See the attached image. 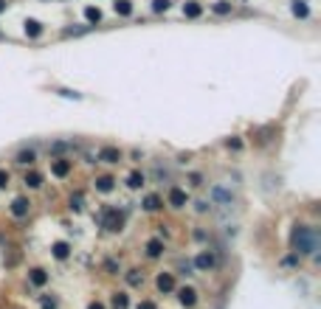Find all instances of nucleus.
<instances>
[{"label": "nucleus", "mask_w": 321, "mask_h": 309, "mask_svg": "<svg viewBox=\"0 0 321 309\" xmlns=\"http://www.w3.org/2000/svg\"><path fill=\"white\" fill-rule=\"evenodd\" d=\"M166 200H169V205L172 208H183V205H186V202H189V194H186V191H183V188H169V197H166Z\"/></svg>", "instance_id": "obj_4"}, {"label": "nucleus", "mask_w": 321, "mask_h": 309, "mask_svg": "<svg viewBox=\"0 0 321 309\" xmlns=\"http://www.w3.org/2000/svg\"><path fill=\"white\" fill-rule=\"evenodd\" d=\"M141 281H144L141 270H130V273H127V284H130V287H141Z\"/></svg>", "instance_id": "obj_22"}, {"label": "nucleus", "mask_w": 321, "mask_h": 309, "mask_svg": "<svg viewBox=\"0 0 321 309\" xmlns=\"http://www.w3.org/2000/svg\"><path fill=\"white\" fill-rule=\"evenodd\" d=\"M34 149H23V152H17V163L20 166H28V163H34Z\"/></svg>", "instance_id": "obj_17"}, {"label": "nucleus", "mask_w": 321, "mask_h": 309, "mask_svg": "<svg viewBox=\"0 0 321 309\" xmlns=\"http://www.w3.org/2000/svg\"><path fill=\"white\" fill-rule=\"evenodd\" d=\"M51 250H54V256H56V259H68V256H71V245H68V242H56L54 245V248H51Z\"/></svg>", "instance_id": "obj_16"}, {"label": "nucleus", "mask_w": 321, "mask_h": 309, "mask_svg": "<svg viewBox=\"0 0 321 309\" xmlns=\"http://www.w3.org/2000/svg\"><path fill=\"white\" fill-rule=\"evenodd\" d=\"M124 155H122V149H115V146H104V149H99V160L102 163H119Z\"/></svg>", "instance_id": "obj_3"}, {"label": "nucleus", "mask_w": 321, "mask_h": 309, "mask_svg": "<svg viewBox=\"0 0 321 309\" xmlns=\"http://www.w3.org/2000/svg\"><path fill=\"white\" fill-rule=\"evenodd\" d=\"M200 12H203L200 3H186V6H183V14H186V17H200Z\"/></svg>", "instance_id": "obj_23"}, {"label": "nucleus", "mask_w": 321, "mask_h": 309, "mask_svg": "<svg viewBox=\"0 0 321 309\" xmlns=\"http://www.w3.org/2000/svg\"><path fill=\"white\" fill-rule=\"evenodd\" d=\"M144 208L147 211H161V208H164V200L158 194H150V197H144Z\"/></svg>", "instance_id": "obj_14"}, {"label": "nucleus", "mask_w": 321, "mask_h": 309, "mask_svg": "<svg viewBox=\"0 0 321 309\" xmlns=\"http://www.w3.org/2000/svg\"><path fill=\"white\" fill-rule=\"evenodd\" d=\"M209 208H212V205H209V202H206V200H200V202H197V211H200V214H206V211H209Z\"/></svg>", "instance_id": "obj_31"}, {"label": "nucleus", "mask_w": 321, "mask_h": 309, "mask_svg": "<svg viewBox=\"0 0 321 309\" xmlns=\"http://www.w3.org/2000/svg\"><path fill=\"white\" fill-rule=\"evenodd\" d=\"M23 183L28 188H40V186H43V175H40V171H25Z\"/></svg>", "instance_id": "obj_13"}, {"label": "nucleus", "mask_w": 321, "mask_h": 309, "mask_svg": "<svg viewBox=\"0 0 321 309\" xmlns=\"http://www.w3.org/2000/svg\"><path fill=\"white\" fill-rule=\"evenodd\" d=\"M28 281L34 287H45V284H48V273H45L43 267H34V270L28 273Z\"/></svg>", "instance_id": "obj_10"}, {"label": "nucleus", "mask_w": 321, "mask_h": 309, "mask_svg": "<svg viewBox=\"0 0 321 309\" xmlns=\"http://www.w3.org/2000/svg\"><path fill=\"white\" fill-rule=\"evenodd\" d=\"M144 183H147V177L141 175V171H133V175L127 177V186H130V188H141Z\"/></svg>", "instance_id": "obj_19"}, {"label": "nucleus", "mask_w": 321, "mask_h": 309, "mask_svg": "<svg viewBox=\"0 0 321 309\" xmlns=\"http://www.w3.org/2000/svg\"><path fill=\"white\" fill-rule=\"evenodd\" d=\"M290 245L296 248V253H302V256H315V253H318L321 239H318V233H315V228L296 225L293 233H290Z\"/></svg>", "instance_id": "obj_1"}, {"label": "nucleus", "mask_w": 321, "mask_h": 309, "mask_svg": "<svg viewBox=\"0 0 321 309\" xmlns=\"http://www.w3.org/2000/svg\"><path fill=\"white\" fill-rule=\"evenodd\" d=\"M178 301H181L183 306H194V303H197V292H194L192 287H181V290H178Z\"/></svg>", "instance_id": "obj_7"}, {"label": "nucleus", "mask_w": 321, "mask_h": 309, "mask_svg": "<svg viewBox=\"0 0 321 309\" xmlns=\"http://www.w3.org/2000/svg\"><path fill=\"white\" fill-rule=\"evenodd\" d=\"M130 306V298L124 295V292H115L113 295V309H127Z\"/></svg>", "instance_id": "obj_20"}, {"label": "nucleus", "mask_w": 321, "mask_h": 309, "mask_svg": "<svg viewBox=\"0 0 321 309\" xmlns=\"http://www.w3.org/2000/svg\"><path fill=\"white\" fill-rule=\"evenodd\" d=\"M214 264H217V259H214L212 250H203V253H197V259H194V267H197V270H212Z\"/></svg>", "instance_id": "obj_5"}, {"label": "nucleus", "mask_w": 321, "mask_h": 309, "mask_svg": "<svg viewBox=\"0 0 321 309\" xmlns=\"http://www.w3.org/2000/svg\"><path fill=\"white\" fill-rule=\"evenodd\" d=\"M6 186H9V171L0 169V188H6Z\"/></svg>", "instance_id": "obj_29"}, {"label": "nucleus", "mask_w": 321, "mask_h": 309, "mask_svg": "<svg viewBox=\"0 0 321 309\" xmlns=\"http://www.w3.org/2000/svg\"><path fill=\"white\" fill-rule=\"evenodd\" d=\"M71 169H73V160H68V158L54 160V166H51V171H54L56 177H68L71 175Z\"/></svg>", "instance_id": "obj_6"}, {"label": "nucleus", "mask_w": 321, "mask_h": 309, "mask_svg": "<svg viewBox=\"0 0 321 309\" xmlns=\"http://www.w3.org/2000/svg\"><path fill=\"white\" fill-rule=\"evenodd\" d=\"M214 12H217V14H228V12H231V3H225V0H217V3H214Z\"/></svg>", "instance_id": "obj_26"}, {"label": "nucleus", "mask_w": 321, "mask_h": 309, "mask_svg": "<svg viewBox=\"0 0 321 309\" xmlns=\"http://www.w3.org/2000/svg\"><path fill=\"white\" fill-rule=\"evenodd\" d=\"M28 211H31V202L25 200V197H17V200L12 202V214L14 217H28Z\"/></svg>", "instance_id": "obj_9"}, {"label": "nucleus", "mask_w": 321, "mask_h": 309, "mask_svg": "<svg viewBox=\"0 0 321 309\" xmlns=\"http://www.w3.org/2000/svg\"><path fill=\"white\" fill-rule=\"evenodd\" d=\"M40 34H43L40 20H25V37H40Z\"/></svg>", "instance_id": "obj_15"}, {"label": "nucleus", "mask_w": 321, "mask_h": 309, "mask_svg": "<svg viewBox=\"0 0 321 309\" xmlns=\"http://www.w3.org/2000/svg\"><path fill=\"white\" fill-rule=\"evenodd\" d=\"M113 9H115V14H124V17L133 14V3L130 0H119V3H113Z\"/></svg>", "instance_id": "obj_18"}, {"label": "nucleus", "mask_w": 321, "mask_h": 309, "mask_svg": "<svg viewBox=\"0 0 321 309\" xmlns=\"http://www.w3.org/2000/svg\"><path fill=\"white\" fill-rule=\"evenodd\" d=\"M138 309H158V306H155L152 301H141V303H138Z\"/></svg>", "instance_id": "obj_32"}, {"label": "nucleus", "mask_w": 321, "mask_h": 309, "mask_svg": "<svg viewBox=\"0 0 321 309\" xmlns=\"http://www.w3.org/2000/svg\"><path fill=\"white\" fill-rule=\"evenodd\" d=\"M155 287L161 292H172V290H175V276H172V273H161L155 279Z\"/></svg>", "instance_id": "obj_8"}, {"label": "nucleus", "mask_w": 321, "mask_h": 309, "mask_svg": "<svg viewBox=\"0 0 321 309\" xmlns=\"http://www.w3.org/2000/svg\"><path fill=\"white\" fill-rule=\"evenodd\" d=\"M161 253H164V239H150V242H147V256H150V259H158Z\"/></svg>", "instance_id": "obj_12"}, {"label": "nucleus", "mask_w": 321, "mask_h": 309, "mask_svg": "<svg viewBox=\"0 0 321 309\" xmlns=\"http://www.w3.org/2000/svg\"><path fill=\"white\" fill-rule=\"evenodd\" d=\"M85 17H87V23H99V20H102V12H99L96 6H87L85 9Z\"/></svg>", "instance_id": "obj_24"}, {"label": "nucleus", "mask_w": 321, "mask_h": 309, "mask_svg": "<svg viewBox=\"0 0 321 309\" xmlns=\"http://www.w3.org/2000/svg\"><path fill=\"white\" fill-rule=\"evenodd\" d=\"M82 202H85V194L82 191H76V194H71V211H82Z\"/></svg>", "instance_id": "obj_21"}, {"label": "nucleus", "mask_w": 321, "mask_h": 309, "mask_svg": "<svg viewBox=\"0 0 321 309\" xmlns=\"http://www.w3.org/2000/svg\"><path fill=\"white\" fill-rule=\"evenodd\" d=\"M181 273H183V276L192 273V261H181Z\"/></svg>", "instance_id": "obj_30"}, {"label": "nucleus", "mask_w": 321, "mask_h": 309, "mask_svg": "<svg viewBox=\"0 0 321 309\" xmlns=\"http://www.w3.org/2000/svg\"><path fill=\"white\" fill-rule=\"evenodd\" d=\"M87 309H104V303H99V301H93V303H91V306H87Z\"/></svg>", "instance_id": "obj_33"}, {"label": "nucleus", "mask_w": 321, "mask_h": 309, "mask_svg": "<svg viewBox=\"0 0 321 309\" xmlns=\"http://www.w3.org/2000/svg\"><path fill=\"white\" fill-rule=\"evenodd\" d=\"M293 14H296V17H307V6H304V0H296V3H293Z\"/></svg>", "instance_id": "obj_25"}, {"label": "nucleus", "mask_w": 321, "mask_h": 309, "mask_svg": "<svg viewBox=\"0 0 321 309\" xmlns=\"http://www.w3.org/2000/svg\"><path fill=\"white\" fill-rule=\"evenodd\" d=\"M99 222H102L104 230H122L124 228V211H119V208H104L102 217H99Z\"/></svg>", "instance_id": "obj_2"}, {"label": "nucleus", "mask_w": 321, "mask_h": 309, "mask_svg": "<svg viewBox=\"0 0 321 309\" xmlns=\"http://www.w3.org/2000/svg\"><path fill=\"white\" fill-rule=\"evenodd\" d=\"M169 9V0H152V12H166Z\"/></svg>", "instance_id": "obj_27"}, {"label": "nucleus", "mask_w": 321, "mask_h": 309, "mask_svg": "<svg viewBox=\"0 0 321 309\" xmlns=\"http://www.w3.org/2000/svg\"><path fill=\"white\" fill-rule=\"evenodd\" d=\"M6 6H9V3H6V0H0V14H3V12H6Z\"/></svg>", "instance_id": "obj_34"}, {"label": "nucleus", "mask_w": 321, "mask_h": 309, "mask_svg": "<svg viewBox=\"0 0 321 309\" xmlns=\"http://www.w3.org/2000/svg\"><path fill=\"white\" fill-rule=\"evenodd\" d=\"M96 188L102 191V194H110L115 188V177H110V175H102V177H96Z\"/></svg>", "instance_id": "obj_11"}, {"label": "nucleus", "mask_w": 321, "mask_h": 309, "mask_svg": "<svg viewBox=\"0 0 321 309\" xmlns=\"http://www.w3.org/2000/svg\"><path fill=\"white\" fill-rule=\"evenodd\" d=\"M40 303H43V309H56V301H54V298H40Z\"/></svg>", "instance_id": "obj_28"}]
</instances>
